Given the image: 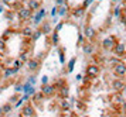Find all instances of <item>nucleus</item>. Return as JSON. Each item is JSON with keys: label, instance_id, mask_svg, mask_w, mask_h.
Returning <instances> with one entry per match:
<instances>
[{"label": "nucleus", "instance_id": "47", "mask_svg": "<svg viewBox=\"0 0 126 117\" xmlns=\"http://www.w3.org/2000/svg\"><path fill=\"white\" fill-rule=\"evenodd\" d=\"M99 1H102V0H99Z\"/></svg>", "mask_w": 126, "mask_h": 117}, {"label": "nucleus", "instance_id": "41", "mask_svg": "<svg viewBox=\"0 0 126 117\" xmlns=\"http://www.w3.org/2000/svg\"><path fill=\"white\" fill-rule=\"evenodd\" d=\"M122 109H123V110H125V112H126V100L123 102V103H122Z\"/></svg>", "mask_w": 126, "mask_h": 117}, {"label": "nucleus", "instance_id": "1", "mask_svg": "<svg viewBox=\"0 0 126 117\" xmlns=\"http://www.w3.org/2000/svg\"><path fill=\"white\" fill-rule=\"evenodd\" d=\"M118 42L119 41H118V38L115 35H108V37H105L102 39V48L105 51H113Z\"/></svg>", "mask_w": 126, "mask_h": 117}, {"label": "nucleus", "instance_id": "48", "mask_svg": "<svg viewBox=\"0 0 126 117\" xmlns=\"http://www.w3.org/2000/svg\"><path fill=\"white\" fill-rule=\"evenodd\" d=\"M0 117H3V116H0Z\"/></svg>", "mask_w": 126, "mask_h": 117}, {"label": "nucleus", "instance_id": "13", "mask_svg": "<svg viewBox=\"0 0 126 117\" xmlns=\"http://www.w3.org/2000/svg\"><path fill=\"white\" fill-rule=\"evenodd\" d=\"M60 109H61L63 112H69L71 103H69L68 99H61V100H60Z\"/></svg>", "mask_w": 126, "mask_h": 117}, {"label": "nucleus", "instance_id": "31", "mask_svg": "<svg viewBox=\"0 0 126 117\" xmlns=\"http://www.w3.org/2000/svg\"><path fill=\"white\" fill-rule=\"evenodd\" d=\"M84 38H85V37H84V34L81 33L79 35H78V45H84Z\"/></svg>", "mask_w": 126, "mask_h": 117}, {"label": "nucleus", "instance_id": "27", "mask_svg": "<svg viewBox=\"0 0 126 117\" xmlns=\"http://www.w3.org/2000/svg\"><path fill=\"white\" fill-rule=\"evenodd\" d=\"M41 35H43V31H41V30H35V31H34V35H33V38H31V39H33V41H37V39L41 37Z\"/></svg>", "mask_w": 126, "mask_h": 117}, {"label": "nucleus", "instance_id": "22", "mask_svg": "<svg viewBox=\"0 0 126 117\" xmlns=\"http://www.w3.org/2000/svg\"><path fill=\"white\" fill-rule=\"evenodd\" d=\"M51 42H52V45H58V42H60V35H58L57 31H52V34H51Z\"/></svg>", "mask_w": 126, "mask_h": 117}, {"label": "nucleus", "instance_id": "4", "mask_svg": "<svg viewBox=\"0 0 126 117\" xmlns=\"http://www.w3.org/2000/svg\"><path fill=\"white\" fill-rule=\"evenodd\" d=\"M31 16H33V11L30 10L29 7H20L18 11H17V17H18V20H21V21L30 20Z\"/></svg>", "mask_w": 126, "mask_h": 117}, {"label": "nucleus", "instance_id": "38", "mask_svg": "<svg viewBox=\"0 0 126 117\" xmlns=\"http://www.w3.org/2000/svg\"><path fill=\"white\" fill-rule=\"evenodd\" d=\"M3 3H6V4H12V3H16V0H1Z\"/></svg>", "mask_w": 126, "mask_h": 117}, {"label": "nucleus", "instance_id": "39", "mask_svg": "<svg viewBox=\"0 0 126 117\" xmlns=\"http://www.w3.org/2000/svg\"><path fill=\"white\" fill-rule=\"evenodd\" d=\"M16 97H17V96H13L12 99L9 100V103H10V104H12V103H14V102H16Z\"/></svg>", "mask_w": 126, "mask_h": 117}, {"label": "nucleus", "instance_id": "49", "mask_svg": "<svg viewBox=\"0 0 126 117\" xmlns=\"http://www.w3.org/2000/svg\"><path fill=\"white\" fill-rule=\"evenodd\" d=\"M55 1H57V0H55Z\"/></svg>", "mask_w": 126, "mask_h": 117}, {"label": "nucleus", "instance_id": "12", "mask_svg": "<svg viewBox=\"0 0 126 117\" xmlns=\"http://www.w3.org/2000/svg\"><path fill=\"white\" fill-rule=\"evenodd\" d=\"M27 7L31 11H38L41 9V1H34V0H29L27 1Z\"/></svg>", "mask_w": 126, "mask_h": 117}, {"label": "nucleus", "instance_id": "7", "mask_svg": "<svg viewBox=\"0 0 126 117\" xmlns=\"http://www.w3.org/2000/svg\"><path fill=\"white\" fill-rule=\"evenodd\" d=\"M113 54L116 55V58H125L126 56V44L125 42H122V41H119L118 44H116V47H115L113 50Z\"/></svg>", "mask_w": 126, "mask_h": 117}, {"label": "nucleus", "instance_id": "16", "mask_svg": "<svg viewBox=\"0 0 126 117\" xmlns=\"http://www.w3.org/2000/svg\"><path fill=\"white\" fill-rule=\"evenodd\" d=\"M44 16H46V10L44 9H40V10L37 11V14L34 16V23L35 24H40L41 20L44 18Z\"/></svg>", "mask_w": 126, "mask_h": 117}, {"label": "nucleus", "instance_id": "6", "mask_svg": "<svg viewBox=\"0 0 126 117\" xmlns=\"http://www.w3.org/2000/svg\"><path fill=\"white\" fill-rule=\"evenodd\" d=\"M35 116V110L34 106L31 103H26L20 112V117H34Z\"/></svg>", "mask_w": 126, "mask_h": 117}, {"label": "nucleus", "instance_id": "11", "mask_svg": "<svg viewBox=\"0 0 126 117\" xmlns=\"http://www.w3.org/2000/svg\"><path fill=\"white\" fill-rule=\"evenodd\" d=\"M82 52L85 55H94L95 54V44H92V42H84V45H82Z\"/></svg>", "mask_w": 126, "mask_h": 117}, {"label": "nucleus", "instance_id": "28", "mask_svg": "<svg viewBox=\"0 0 126 117\" xmlns=\"http://www.w3.org/2000/svg\"><path fill=\"white\" fill-rule=\"evenodd\" d=\"M1 107H3V113H9L12 110V104H10V103H6L4 106H1Z\"/></svg>", "mask_w": 126, "mask_h": 117}, {"label": "nucleus", "instance_id": "34", "mask_svg": "<svg viewBox=\"0 0 126 117\" xmlns=\"http://www.w3.org/2000/svg\"><path fill=\"white\" fill-rule=\"evenodd\" d=\"M64 61H65V59H64V50L61 48V50H60V62L64 64Z\"/></svg>", "mask_w": 126, "mask_h": 117}, {"label": "nucleus", "instance_id": "17", "mask_svg": "<svg viewBox=\"0 0 126 117\" xmlns=\"http://www.w3.org/2000/svg\"><path fill=\"white\" fill-rule=\"evenodd\" d=\"M40 30L43 31V34H46V35H48V34H52L51 24H50L48 21H44V23H43V27H41Z\"/></svg>", "mask_w": 126, "mask_h": 117}, {"label": "nucleus", "instance_id": "30", "mask_svg": "<svg viewBox=\"0 0 126 117\" xmlns=\"http://www.w3.org/2000/svg\"><path fill=\"white\" fill-rule=\"evenodd\" d=\"M113 16L116 17V18H119L120 17V7H116V9L113 10Z\"/></svg>", "mask_w": 126, "mask_h": 117}, {"label": "nucleus", "instance_id": "46", "mask_svg": "<svg viewBox=\"0 0 126 117\" xmlns=\"http://www.w3.org/2000/svg\"><path fill=\"white\" fill-rule=\"evenodd\" d=\"M125 117H126V112H125Z\"/></svg>", "mask_w": 126, "mask_h": 117}, {"label": "nucleus", "instance_id": "9", "mask_svg": "<svg viewBox=\"0 0 126 117\" xmlns=\"http://www.w3.org/2000/svg\"><path fill=\"white\" fill-rule=\"evenodd\" d=\"M40 64H41V61L38 58H30L29 62H27V69L30 72H37L40 69Z\"/></svg>", "mask_w": 126, "mask_h": 117}, {"label": "nucleus", "instance_id": "37", "mask_svg": "<svg viewBox=\"0 0 126 117\" xmlns=\"http://www.w3.org/2000/svg\"><path fill=\"white\" fill-rule=\"evenodd\" d=\"M63 26H64V23L61 21V23H60V24H58V26H57V27H55V31H57V33H58V31H60V30L63 28Z\"/></svg>", "mask_w": 126, "mask_h": 117}, {"label": "nucleus", "instance_id": "44", "mask_svg": "<svg viewBox=\"0 0 126 117\" xmlns=\"http://www.w3.org/2000/svg\"><path fill=\"white\" fill-rule=\"evenodd\" d=\"M118 1H119V0H112V3H118Z\"/></svg>", "mask_w": 126, "mask_h": 117}, {"label": "nucleus", "instance_id": "20", "mask_svg": "<svg viewBox=\"0 0 126 117\" xmlns=\"http://www.w3.org/2000/svg\"><path fill=\"white\" fill-rule=\"evenodd\" d=\"M112 100L115 102V103H123V102L126 100L125 97H123V95H122V92H118V93H115L113 97H112Z\"/></svg>", "mask_w": 126, "mask_h": 117}, {"label": "nucleus", "instance_id": "2", "mask_svg": "<svg viewBox=\"0 0 126 117\" xmlns=\"http://www.w3.org/2000/svg\"><path fill=\"white\" fill-rule=\"evenodd\" d=\"M112 72H113V75L116 76V78L123 79L126 76V64L123 61L119 62V64H116V65L113 66V69H112Z\"/></svg>", "mask_w": 126, "mask_h": 117}, {"label": "nucleus", "instance_id": "43", "mask_svg": "<svg viewBox=\"0 0 126 117\" xmlns=\"http://www.w3.org/2000/svg\"><path fill=\"white\" fill-rule=\"evenodd\" d=\"M1 11H3V6H0V13H1Z\"/></svg>", "mask_w": 126, "mask_h": 117}, {"label": "nucleus", "instance_id": "10", "mask_svg": "<svg viewBox=\"0 0 126 117\" xmlns=\"http://www.w3.org/2000/svg\"><path fill=\"white\" fill-rule=\"evenodd\" d=\"M55 86L54 85H44L41 86V93L46 96V97H51V96L55 95Z\"/></svg>", "mask_w": 126, "mask_h": 117}, {"label": "nucleus", "instance_id": "8", "mask_svg": "<svg viewBox=\"0 0 126 117\" xmlns=\"http://www.w3.org/2000/svg\"><path fill=\"white\" fill-rule=\"evenodd\" d=\"M82 34H84V37H85L86 39H94L95 37H96V30L92 27L91 24H85V27H84V30H82Z\"/></svg>", "mask_w": 126, "mask_h": 117}, {"label": "nucleus", "instance_id": "5", "mask_svg": "<svg viewBox=\"0 0 126 117\" xmlns=\"http://www.w3.org/2000/svg\"><path fill=\"white\" fill-rule=\"evenodd\" d=\"M125 86H126L125 80L120 79V78H116V79H113V80L110 82V88H112V90H113L115 93H118V92H123Z\"/></svg>", "mask_w": 126, "mask_h": 117}, {"label": "nucleus", "instance_id": "15", "mask_svg": "<svg viewBox=\"0 0 126 117\" xmlns=\"http://www.w3.org/2000/svg\"><path fill=\"white\" fill-rule=\"evenodd\" d=\"M21 34H23V37H26V38H33L34 30L31 27H24V28H21Z\"/></svg>", "mask_w": 126, "mask_h": 117}, {"label": "nucleus", "instance_id": "32", "mask_svg": "<svg viewBox=\"0 0 126 117\" xmlns=\"http://www.w3.org/2000/svg\"><path fill=\"white\" fill-rule=\"evenodd\" d=\"M92 3H94V0H85V1H84V4H82V7L86 10V9H88V6L92 4Z\"/></svg>", "mask_w": 126, "mask_h": 117}, {"label": "nucleus", "instance_id": "3", "mask_svg": "<svg viewBox=\"0 0 126 117\" xmlns=\"http://www.w3.org/2000/svg\"><path fill=\"white\" fill-rule=\"evenodd\" d=\"M85 73H86V76H89L91 79H94L101 73V68H99V65H96V64H89L85 69Z\"/></svg>", "mask_w": 126, "mask_h": 117}, {"label": "nucleus", "instance_id": "45", "mask_svg": "<svg viewBox=\"0 0 126 117\" xmlns=\"http://www.w3.org/2000/svg\"><path fill=\"white\" fill-rule=\"evenodd\" d=\"M34 1H41V0H34Z\"/></svg>", "mask_w": 126, "mask_h": 117}, {"label": "nucleus", "instance_id": "33", "mask_svg": "<svg viewBox=\"0 0 126 117\" xmlns=\"http://www.w3.org/2000/svg\"><path fill=\"white\" fill-rule=\"evenodd\" d=\"M57 14H58V6H54L51 10V16L54 17V16H57Z\"/></svg>", "mask_w": 126, "mask_h": 117}, {"label": "nucleus", "instance_id": "42", "mask_svg": "<svg viewBox=\"0 0 126 117\" xmlns=\"http://www.w3.org/2000/svg\"><path fill=\"white\" fill-rule=\"evenodd\" d=\"M4 113H3V107H0V116H3Z\"/></svg>", "mask_w": 126, "mask_h": 117}, {"label": "nucleus", "instance_id": "36", "mask_svg": "<svg viewBox=\"0 0 126 117\" xmlns=\"http://www.w3.org/2000/svg\"><path fill=\"white\" fill-rule=\"evenodd\" d=\"M27 83H30V85H31V86H33V85L35 83V78H34V76H31V78L29 79V82H27Z\"/></svg>", "mask_w": 126, "mask_h": 117}, {"label": "nucleus", "instance_id": "14", "mask_svg": "<svg viewBox=\"0 0 126 117\" xmlns=\"http://www.w3.org/2000/svg\"><path fill=\"white\" fill-rule=\"evenodd\" d=\"M58 95H60V97H61V99H68V96H69L68 86H67V85H64L61 89H58Z\"/></svg>", "mask_w": 126, "mask_h": 117}, {"label": "nucleus", "instance_id": "26", "mask_svg": "<svg viewBox=\"0 0 126 117\" xmlns=\"http://www.w3.org/2000/svg\"><path fill=\"white\" fill-rule=\"evenodd\" d=\"M12 30H6V31H4V33H3V35H1V38L4 39V41H7V39L10 38V37H12Z\"/></svg>", "mask_w": 126, "mask_h": 117}, {"label": "nucleus", "instance_id": "23", "mask_svg": "<svg viewBox=\"0 0 126 117\" xmlns=\"http://www.w3.org/2000/svg\"><path fill=\"white\" fill-rule=\"evenodd\" d=\"M4 54H6V41L0 37V55L4 56Z\"/></svg>", "mask_w": 126, "mask_h": 117}, {"label": "nucleus", "instance_id": "35", "mask_svg": "<svg viewBox=\"0 0 126 117\" xmlns=\"http://www.w3.org/2000/svg\"><path fill=\"white\" fill-rule=\"evenodd\" d=\"M41 85L44 86V85H48V76H43V79H41Z\"/></svg>", "mask_w": 126, "mask_h": 117}, {"label": "nucleus", "instance_id": "19", "mask_svg": "<svg viewBox=\"0 0 126 117\" xmlns=\"http://www.w3.org/2000/svg\"><path fill=\"white\" fill-rule=\"evenodd\" d=\"M71 13H72V16H74V17H77V18H78V17H82V16H84L85 9H84L82 6H81V7H75V9L71 11Z\"/></svg>", "mask_w": 126, "mask_h": 117}, {"label": "nucleus", "instance_id": "29", "mask_svg": "<svg viewBox=\"0 0 126 117\" xmlns=\"http://www.w3.org/2000/svg\"><path fill=\"white\" fill-rule=\"evenodd\" d=\"M21 66H23V62L20 61V59H16V61H14V65H13V68H17V69H20Z\"/></svg>", "mask_w": 126, "mask_h": 117}, {"label": "nucleus", "instance_id": "24", "mask_svg": "<svg viewBox=\"0 0 126 117\" xmlns=\"http://www.w3.org/2000/svg\"><path fill=\"white\" fill-rule=\"evenodd\" d=\"M75 62H77V58H71V59H69V62H68V69H67V71H68V73H71L72 72V71H74V66H75Z\"/></svg>", "mask_w": 126, "mask_h": 117}, {"label": "nucleus", "instance_id": "18", "mask_svg": "<svg viewBox=\"0 0 126 117\" xmlns=\"http://www.w3.org/2000/svg\"><path fill=\"white\" fill-rule=\"evenodd\" d=\"M44 97H46V96L41 93V90H40V92H35L34 95H33V102H34V103H37V104H40L41 102L44 100Z\"/></svg>", "mask_w": 126, "mask_h": 117}, {"label": "nucleus", "instance_id": "40", "mask_svg": "<svg viewBox=\"0 0 126 117\" xmlns=\"http://www.w3.org/2000/svg\"><path fill=\"white\" fill-rule=\"evenodd\" d=\"M77 80H78V82H79V80H82V75H81V73H78V75H77Z\"/></svg>", "mask_w": 126, "mask_h": 117}, {"label": "nucleus", "instance_id": "21", "mask_svg": "<svg viewBox=\"0 0 126 117\" xmlns=\"http://www.w3.org/2000/svg\"><path fill=\"white\" fill-rule=\"evenodd\" d=\"M67 13H68V6H67V4L58 7V16H60V17H64Z\"/></svg>", "mask_w": 126, "mask_h": 117}, {"label": "nucleus", "instance_id": "25", "mask_svg": "<svg viewBox=\"0 0 126 117\" xmlns=\"http://www.w3.org/2000/svg\"><path fill=\"white\" fill-rule=\"evenodd\" d=\"M18 59H20V61L23 62H29V52H27V51H24V52H21V54H20V58H18Z\"/></svg>", "mask_w": 126, "mask_h": 117}]
</instances>
